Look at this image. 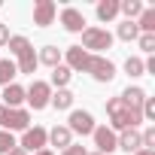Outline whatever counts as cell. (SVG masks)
<instances>
[{
    "label": "cell",
    "mask_w": 155,
    "mask_h": 155,
    "mask_svg": "<svg viewBox=\"0 0 155 155\" xmlns=\"http://www.w3.org/2000/svg\"><path fill=\"white\" fill-rule=\"evenodd\" d=\"M113 46V34L107 28H85L82 31V49L91 52V55H101L104 49Z\"/></svg>",
    "instance_id": "cell-1"
},
{
    "label": "cell",
    "mask_w": 155,
    "mask_h": 155,
    "mask_svg": "<svg viewBox=\"0 0 155 155\" xmlns=\"http://www.w3.org/2000/svg\"><path fill=\"white\" fill-rule=\"evenodd\" d=\"M25 101H28L31 110H46L49 101H52V85L43 82V79H34L31 88H25Z\"/></svg>",
    "instance_id": "cell-2"
},
{
    "label": "cell",
    "mask_w": 155,
    "mask_h": 155,
    "mask_svg": "<svg viewBox=\"0 0 155 155\" xmlns=\"http://www.w3.org/2000/svg\"><path fill=\"white\" fill-rule=\"evenodd\" d=\"M85 73H91L94 82H113V79H116V64H113L110 58H104V55H91Z\"/></svg>",
    "instance_id": "cell-3"
},
{
    "label": "cell",
    "mask_w": 155,
    "mask_h": 155,
    "mask_svg": "<svg viewBox=\"0 0 155 155\" xmlns=\"http://www.w3.org/2000/svg\"><path fill=\"white\" fill-rule=\"evenodd\" d=\"M46 146H49V131L40 128V125L28 128V131L21 134V143H18V149H25L28 155H31V152H40V149H46Z\"/></svg>",
    "instance_id": "cell-4"
},
{
    "label": "cell",
    "mask_w": 155,
    "mask_h": 155,
    "mask_svg": "<svg viewBox=\"0 0 155 155\" xmlns=\"http://www.w3.org/2000/svg\"><path fill=\"white\" fill-rule=\"evenodd\" d=\"M91 137H94V146H97V152H101V155H110V152H116V149H119V134H116V131H110V125H94Z\"/></svg>",
    "instance_id": "cell-5"
},
{
    "label": "cell",
    "mask_w": 155,
    "mask_h": 155,
    "mask_svg": "<svg viewBox=\"0 0 155 155\" xmlns=\"http://www.w3.org/2000/svg\"><path fill=\"white\" fill-rule=\"evenodd\" d=\"M67 131H70V134H82V137H88V134L94 131V116H91L88 110H70Z\"/></svg>",
    "instance_id": "cell-6"
},
{
    "label": "cell",
    "mask_w": 155,
    "mask_h": 155,
    "mask_svg": "<svg viewBox=\"0 0 155 155\" xmlns=\"http://www.w3.org/2000/svg\"><path fill=\"white\" fill-rule=\"evenodd\" d=\"M31 128V113L25 110V107H18V110H6V122H3V128H0V131H28Z\"/></svg>",
    "instance_id": "cell-7"
},
{
    "label": "cell",
    "mask_w": 155,
    "mask_h": 155,
    "mask_svg": "<svg viewBox=\"0 0 155 155\" xmlns=\"http://www.w3.org/2000/svg\"><path fill=\"white\" fill-rule=\"evenodd\" d=\"M58 15V6H55V0H37L34 3V25L37 28H49Z\"/></svg>",
    "instance_id": "cell-8"
},
{
    "label": "cell",
    "mask_w": 155,
    "mask_h": 155,
    "mask_svg": "<svg viewBox=\"0 0 155 155\" xmlns=\"http://www.w3.org/2000/svg\"><path fill=\"white\" fill-rule=\"evenodd\" d=\"M61 25H64V31H70V34H82L88 25H85V15L76 9V6H64L61 9Z\"/></svg>",
    "instance_id": "cell-9"
},
{
    "label": "cell",
    "mask_w": 155,
    "mask_h": 155,
    "mask_svg": "<svg viewBox=\"0 0 155 155\" xmlns=\"http://www.w3.org/2000/svg\"><path fill=\"white\" fill-rule=\"evenodd\" d=\"M64 58H67V64H64V67H70V70H79V73H85V67H88V58H91V52H85L82 46H70V49L64 52Z\"/></svg>",
    "instance_id": "cell-10"
},
{
    "label": "cell",
    "mask_w": 155,
    "mask_h": 155,
    "mask_svg": "<svg viewBox=\"0 0 155 155\" xmlns=\"http://www.w3.org/2000/svg\"><path fill=\"white\" fill-rule=\"evenodd\" d=\"M119 97H122V104H125L128 110H140V107H143V101H146L149 94H146L140 85H128V88H125Z\"/></svg>",
    "instance_id": "cell-11"
},
{
    "label": "cell",
    "mask_w": 155,
    "mask_h": 155,
    "mask_svg": "<svg viewBox=\"0 0 155 155\" xmlns=\"http://www.w3.org/2000/svg\"><path fill=\"white\" fill-rule=\"evenodd\" d=\"M21 104H25V88L15 85V82L6 85V88H3V107H6V110H18Z\"/></svg>",
    "instance_id": "cell-12"
},
{
    "label": "cell",
    "mask_w": 155,
    "mask_h": 155,
    "mask_svg": "<svg viewBox=\"0 0 155 155\" xmlns=\"http://www.w3.org/2000/svg\"><path fill=\"white\" fill-rule=\"evenodd\" d=\"M119 149H125V152H137V149H143V143H140V131L137 128H128V131H122L119 134Z\"/></svg>",
    "instance_id": "cell-13"
},
{
    "label": "cell",
    "mask_w": 155,
    "mask_h": 155,
    "mask_svg": "<svg viewBox=\"0 0 155 155\" xmlns=\"http://www.w3.org/2000/svg\"><path fill=\"white\" fill-rule=\"evenodd\" d=\"M6 46H9V55H12L15 61H18V58H25L28 52H34V46H31V40H28V37H21V34H15V37H9V43H6Z\"/></svg>",
    "instance_id": "cell-14"
},
{
    "label": "cell",
    "mask_w": 155,
    "mask_h": 155,
    "mask_svg": "<svg viewBox=\"0 0 155 155\" xmlns=\"http://www.w3.org/2000/svg\"><path fill=\"white\" fill-rule=\"evenodd\" d=\"M49 143L58 146V149H67V146L73 143V134L67 131V125H55V128L49 131Z\"/></svg>",
    "instance_id": "cell-15"
},
{
    "label": "cell",
    "mask_w": 155,
    "mask_h": 155,
    "mask_svg": "<svg viewBox=\"0 0 155 155\" xmlns=\"http://www.w3.org/2000/svg\"><path fill=\"white\" fill-rule=\"evenodd\" d=\"M37 61L55 70V67L61 64V49H58V46H43V49H40V55H37Z\"/></svg>",
    "instance_id": "cell-16"
},
{
    "label": "cell",
    "mask_w": 155,
    "mask_h": 155,
    "mask_svg": "<svg viewBox=\"0 0 155 155\" xmlns=\"http://www.w3.org/2000/svg\"><path fill=\"white\" fill-rule=\"evenodd\" d=\"M73 91L70 88H58L55 94H52V101H49V107H55V110H73Z\"/></svg>",
    "instance_id": "cell-17"
},
{
    "label": "cell",
    "mask_w": 155,
    "mask_h": 155,
    "mask_svg": "<svg viewBox=\"0 0 155 155\" xmlns=\"http://www.w3.org/2000/svg\"><path fill=\"white\" fill-rule=\"evenodd\" d=\"M119 12L125 15V21H137L143 12V3L140 0H119Z\"/></svg>",
    "instance_id": "cell-18"
},
{
    "label": "cell",
    "mask_w": 155,
    "mask_h": 155,
    "mask_svg": "<svg viewBox=\"0 0 155 155\" xmlns=\"http://www.w3.org/2000/svg\"><path fill=\"white\" fill-rule=\"evenodd\" d=\"M18 76V70H15V61L12 58H0V85H12V79Z\"/></svg>",
    "instance_id": "cell-19"
},
{
    "label": "cell",
    "mask_w": 155,
    "mask_h": 155,
    "mask_svg": "<svg viewBox=\"0 0 155 155\" xmlns=\"http://www.w3.org/2000/svg\"><path fill=\"white\" fill-rule=\"evenodd\" d=\"M94 12H97L101 21H113V18L119 15V0H101Z\"/></svg>",
    "instance_id": "cell-20"
},
{
    "label": "cell",
    "mask_w": 155,
    "mask_h": 155,
    "mask_svg": "<svg viewBox=\"0 0 155 155\" xmlns=\"http://www.w3.org/2000/svg\"><path fill=\"white\" fill-rule=\"evenodd\" d=\"M134 25H137L140 34H155V9H143L140 18H137Z\"/></svg>",
    "instance_id": "cell-21"
},
{
    "label": "cell",
    "mask_w": 155,
    "mask_h": 155,
    "mask_svg": "<svg viewBox=\"0 0 155 155\" xmlns=\"http://www.w3.org/2000/svg\"><path fill=\"white\" fill-rule=\"evenodd\" d=\"M37 67H40L37 52H28L25 58H18V61H15V70H18V73H28V76H34V73H37Z\"/></svg>",
    "instance_id": "cell-22"
},
{
    "label": "cell",
    "mask_w": 155,
    "mask_h": 155,
    "mask_svg": "<svg viewBox=\"0 0 155 155\" xmlns=\"http://www.w3.org/2000/svg\"><path fill=\"white\" fill-rule=\"evenodd\" d=\"M70 76H73V70H70V67H64V64H58V67L52 70V82H49V85H55V88H67Z\"/></svg>",
    "instance_id": "cell-23"
},
{
    "label": "cell",
    "mask_w": 155,
    "mask_h": 155,
    "mask_svg": "<svg viewBox=\"0 0 155 155\" xmlns=\"http://www.w3.org/2000/svg\"><path fill=\"white\" fill-rule=\"evenodd\" d=\"M116 37H119V40H125V43H134V40L140 37V31H137V25H134V21H122V25H119V31H116Z\"/></svg>",
    "instance_id": "cell-24"
},
{
    "label": "cell",
    "mask_w": 155,
    "mask_h": 155,
    "mask_svg": "<svg viewBox=\"0 0 155 155\" xmlns=\"http://www.w3.org/2000/svg\"><path fill=\"white\" fill-rule=\"evenodd\" d=\"M125 73H128V76H143V73H146V67H143V58L131 55V58L125 61Z\"/></svg>",
    "instance_id": "cell-25"
},
{
    "label": "cell",
    "mask_w": 155,
    "mask_h": 155,
    "mask_svg": "<svg viewBox=\"0 0 155 155\" xmlns=\"http://www.w3.org/2000/svg\"><path fill=\"white\" fill-rule=\"evenodd\" d=\"M125 110H128V107L122 104V97H110V101H107V113H110V119H116V116H122Z\"/></svg>",
    "instance_id": "cell-26"
},
{
    "label": "cell",
    "mask_w": 155,
    "mask_h": 155,
    "mask_svg": "<svg viewBox=\"0 0 155 155\" xmlns=\"http://www.w3.org/2000/svg\"><path fill=\"white\" fill-rule=\"evenodd\" d=\"M18 143H15V137L9 134V131H0V155H6L9 149H15Z\"/></svg>",
    "instance_id": "cell-27"
},
{
    "label": "cell",
    "mask_w": 155,
    "mask_h": 155,
    "mask_svg": "<svg viewBox=\"0 0 155 155\" xmlns=\"http://www.w3.org/2000/svg\"><path fill=\"white\" fill-rule=\"evenodd\" d=\"M137 43H140V49H143L146 55H152V52H155V34H140V37H137Z\"/></svg>",
    "instance_id": "cell-28"
},
{
    "label": "cell",
    "mask_w": 155,
    "mask_h": 155,
    "mask_svg": "<svg viewBox=\"0 0 155 155\" xmlns=\"http://www.w3.org/2000/svg\"><path fill=\"white\" fill-rule=\"evenodd\" d=\"M140 143H143V149H152L155 152V128H146L140 134Z\"/></svg>",
    "instance_id": "cell-29"
},
{
    "label": "cell",
    "mask_w": 155,
    "mask_h": 155,
    "mask_svg": "<svg viewBox=\"0 0 155 155\" xmlns=\"http://www.w3.org/2000/svg\"><path fill=\"white\" fill-rule=\"evenodd\" d=\"M61 155H85V146H79V143H70L67 149H61Z\"/></svg>",
    "instance_id": "cell-30"
},
{
    "label": "cell",
    "mask_w": 155,
    "mask_h": 155,
    "mask_svg": "<svg viewBox=\"0 0 155 155\" xmlns=\"http://www.w3.org/2000/svg\"><path fill=\"white\" fill-rule=\"evenodd\" d=\"M9 37H12V34H9V28L0 21V46H6V43H9Z\"/></svg>",
    "instance_id": "cell-31"
},
{
    "label": "cell",
    "mask_w": 155,
    "mask_h": 155,
    "mask_svg": "<svg viewBox=\"0 0 155 155\" xmlns=\"http://www.w3.org/2000/svg\"><path fill=\"white\" fill-rule=\"evenodd\" d=\"M3 122H6V107L0 104V128H3Z\"/></svg>",
    "instance_id": "cell-32"
},
{
    "label": "cell",
    "mask_w": 155,
    "mask_h": 155,
    "mask_svg": "<svg viewBox=\"0 0 155 155\" xmlns=\"http://www.w3.org/2000/svg\"><path fill=\"white\" fill-rule=\"evenodd\" d=\"M6 155H28V152H25V149H18V146H15V149H9V152H6Z\"/></svg>",
    "instance_id": "cell-33"
},
{
    "label": "cell",
    "mask_w": 155,
    "mask_h": 155,
    "mask_svg": "<svg viewBox=\"0 0 155 155\" xmlns=\"http://www.w3.org/2000/svg\"><path fill=\"white\" fill-rule=\"evenodd\" d=\"M134 155H155V152H152V149H137Z\"/></svg>",
    "instance_id": "cell-34"
},
{
    "label": "cell",
    "mask_w": 155,
    "mask_h": 155,
    "mask_svg": "<svg viewBox=\"0 0 155 155\" xmlns=\"http://www.w3.org/2000/svg\"><path fill=\"white\" fill-rule=\"evenodd\" d=\"M34 155H55L52 149H40V152H34Z\"/></svg>",
    "instance_id": "cell-35"
},
{
    "label": "cell",
    "mask_w": 155,
    "mask_h": 155,
    "mask_svg": "<svg viewBox=\"0 0 155 155\" xmlns=\"http://www.w3.org/2000/svg\"><path fill=\"white\" fill-rule=\"evenodd\" d=\"M85 155H101V152H85Z\"/></svg>",
    "instance_id": "cell-36"
},
{
    "label": "cell",
    "mask_w": 155,
    "mask_h": 155,
    "mask_svg": "<svg viewBox=\"0 0 155 155\" xmlns=\"http://www.w3.org/2000/svg\"><path fill=\"white\" fill-rule=\"evenodd\" d=\"M0 6H3V0H0Z\"/></svg>",
    "instance_id": "cell-37"
}]
</instances>
